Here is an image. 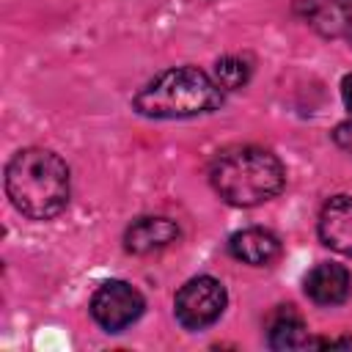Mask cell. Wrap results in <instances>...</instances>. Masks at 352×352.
Returning <instances> with one entry per match:
<instances>
[{
  "mask_svg": "<svg viewBox=\"0 0 352 352\" xmlns=\"http://www.w3.org/2000/svg\"><path fill=\"white\" fill-rule=\"evenodd\" d=\"M6 192L30 220H50L69 204V168L47 148H22L6 168Z\"/></svg>",
  "mask_w": 352,
  "mask_h": 352,
  "instance_id": "obj_1",
  "label": "cell"
},
{
  "mask_svg": "<svg viewBox=\"0 0 352 352\" xmlns=\"http://www.w3.org/2000/svg\"><path fill=\"white\" fill-rule=\"evenodd\" d=\"M214 80L223 91H236L250 80V63L242 58H234V55L220 58L214 66Z\"/></svg>",
  "mask_w": 352,
  "mask_h": 352,
  "instance_id": "obj_12",
  "label": "cell"
},
{
  "mask_svg": "<svg viewBox=\"0 0 352 352\" xmlns=\"http://www.w3.org/2000/svg\"><path fill=\"white\" fill-rule=\"evenodd\" d=\"M311 25L324 36H338L352 25V0H308Z\"/></svg>",
  "mask_w": 352,
  "mask_h": 352,
  "instance_id": "obj_11",
  "label": "cell"
},
{
  "mask_svg": "<svg viewBox=\"0 0 352 352\" xmlns=\"http://www.w3.org/2000/svg\"><path fill=\"white\" fill-rule=\"evenodd\" d=\"M143 314V297L126 280H107L91 297V316L107 333H121Z\"/></svg>",
  "mask_w": 352,
  "mask_h": 352,
  "instance_id": "obj_5",
  "label": "cell"
},
{
  "mask_svg": "<svg viewBox=\"0 0 352 352\" xmlns=\"http://www.w3.org/2000/svg\"><path fill=\"white\" fill-rule=\"evenodd\" d=\"M305 294L316 305H338L349 297V272L341 264H316L305 275Z\"/></svg>",
  "mask_w": 352,
  "mask_h": 352,
  "instance_id": "obj_7",
  "label": "cell"
},
{
  "mask_svg": "<svg viewBox=\"0 0 352 352\" xmlns=\"http://www.w3.org/2000/svg\"><path fill=\"white\" fill-rule=\"evenodd\" d=\"M333 138H336V143H338V146H341L344 151H349V154H352V118L341 121V124L336 126Z\"/></svg>",
  "mask_w": 352,
  "mask_h": 352,
  "instance_id": "obj_13",
  "label": "cell"
},
{
  "mask_svg": "<svg viewBox=\"0 0 352 352\" xmlns=\"http://www.w3.org/2000/svg\"><path fill=\"white\" fill-rule=\"evenodd\" d=\"M173 311L187 330H204L214 324L226 311V286L209 275L192 278L176 292Z\"/></svg>",
  "mask_w": 352,
  "mask_h": 352,
  "instance_id": "obj_4",
  "label": "cell"
},
{
  "mask_svg": "<svg viewBox=\"0 0 352 352\" xmlns=\"http://www.w3.org/2000/svg\"><path fill=\"white\" fill-rule=\"evenodd\" d=\"M270 346L272 349H302V346H311L314 341L308 338V330L300 319V314L286 305V308H278L270 319Z\"/></svg>",
  "mask_w": 352,
  "mask_h": 352,
  "instance_id": "obj_10",
  "label": "cell"
},
{
  "mask_svg": "<svg viewBox=\"0 0 352 352\" xmlns=\"http://www.w3.org/2000/svg\"><path fill=\"white\" fill-rule=\"evenodd\" d=\"M179 239V226L168 217H140L126 228V250L129 253H151Z\"/></svg>",
  "mask_w": 352,
  "mask_h": 352,
  "instance_id": "obj_8",
  "label": "cell"
},
{
  "mask_svg": "<svg viewBox=\"0 0 352 352\" xmlns=\"http://www.w3.org/2000/svg\"><path fill=\"white\" fill-rule=\"evenodd\" d=\"M319 236L336 253L352 256V198L336 195L319 212Z\"/></svg>",
  "mask_w": 352,
  "mask_h": 352,
  "instance_id": "obj_6",
  "label": "cell"
},
{
  "mask_svg": "<svg viewBox=\"0 0 352 352\" xmlns=\"http://www.w3.org/2000/svg\"><path fill=\"white\" fill-rule=\"evenodd\" d=\"M209 179L226 204L256 206L280 192L286 170L272 151L258 146H236L214 157Z\"/></svg>",
  "mask_w": 352,
  "mask_h": 352,
  "instance_id": "obj_2",
  "label": "cell"
},
{
  "mask_svg": "<svg viewBox=\"0 0 352 352\" xmlns=\"http://www.w3.org/2000/svg\"><path fill=\"white\" fill-rule=\"evenodd\" d=\"M228 250L234 253V258H239L245 264L264 267V264H270V261L278 258L280 242L267 228H245V231H236L228 239Z\"/></svg>",
  "mask_w": 352,
  "mask_h": 352,
  "instance_id": "obj_9",
  "label": "cell"
},
{
  "mask_svg": "<svg viewBox=\"0 0 352 352\" xmlns=\"http://www.w3.org/2000/svg\"><path fill=\"white\" fill-rule=\"evenodd\" d=\"M341 96H344V104L352 110V74L344 77V82H341Z\"/></svg>",
  "mask_w": 352,
  "mask_h": 352,
  "instance_id": "obj_14",
  "label": "cell"
},
{
  "mask_svg": "<svg viewBox=\"0 0 352 352\" xmlns=\"http://www.w3.org/2000/svg\"><path fill=\"white\" fill-rule=\"evenodd\" d=\"M223 102V88L195 66L168 69L154 77L135 96V110L148 118H187L201 116Z\"/></svg>",
  "mask_w": 352,
  "mask_h": 352,
  "instance_id": "obj_3",
  "label": "cell"
}]
</instances>
